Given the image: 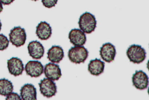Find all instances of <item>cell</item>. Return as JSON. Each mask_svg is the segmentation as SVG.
Wrapping results in <instances>:
<instances>
[{
  "instance_id": "6da1fadb",
  "label": "cell",
  "mask_w": 149,
  "mask_h": 100,
  "mask_svg": "<svg viewBox=\"0 0 149 100\" xmlns=\"http://www.w3.org/2000/svg\"><path fill=\"white\" fill-rule=\"evenodd\" d=\"M97 24L95 16L88 12H85L80 16L78 22L80 29L86 34H91L95 31Z\"/></svg>"
},
{
  "instance_id": "7a4b0ae2",
  "label": "cell",
  "mask_w": 149,
  "mask_h": 100,
  "mask_svg": "<svg viewBox=\"0 0 149 100\" xmlns=\"http://www.w3.org/2000/svg\"><path fill=\"white\" fill-rule=\"evenodd\" d=\"M146 51L140 45L133 44L130 46L126 51V55L130 62L134 64L141 63L146 58Z\"/></svg>"
},
{
  "instance_id": "3957f363",
  "label": "cell",
  "mask_w": 149,
  "mask_h": 100,
  "mask_svg": "<svg viewBox=\"0 0 149 100\" xmlns=\"http://www.w3.org/2000/svg\"><path fill=\"white\" fill-rule=\"evenodd\" d=\"M89 52L83 46H74L70 48L68 52L69 59L73 63H84L88 56Z\"/></svg>"
},
{
  "instance_id": "277c9868",
  "label": "cell",
  "mask_w": 149,
  "mask_h": 100,
  "mask_svg": "<svg viewBox=\"0 0 149 100\" xmlns=\"http://www.w3.org/2000/svg\"><path fill=\"white\" fill-rule=\"evenodd\" d=\"M9 41L16 47L23 46L26 43V34L25 29L20 26L15 27L9 34Z\"/></svg>"
},
{
  "instance_id": "5b68a950",
  "label": "cell",
  "mask_w": 149,
  "mask_h": 100,
  "mask_svg": "<svg viewBox=\"0 0 149 100\" xmlns=\"http://www.w3.org/2000/svg\"><path fill=\"white\" fill-rule=\"evenodd\" d=\"M38 85L41 94L47 98H52L55 96L57 92V87L56 83L48 78H44L41 80Z\"/></svg>"
},
{
  "instance_id": "8992f818",
  "label": "cell",
  "mask_w": 149,
  "mask_h": 100,
  "mask_svg": "<svg viewBox=\"0 0 149 100\" xmlns=\"http://www.w3.org/2000/svg\"><path fill=\"white\" fill-rule=\"evenodd\" d=\"M148 77L145 72L142 70H136L132 77L133 86L138 90H145L148 86Z\"/></svg>"
},
{
  "instance_id": "52a82bcc",
  "label": "cell",
  "mask_w": 149,
  "mask_h": 100,
  "mask_svg": "<svg viewBox=\"0 0 149 100\" xmlns=\"http://www.w3.org/2000/svg\"><path fill=\"white\" fill-rule=\"evenodd\" d=\"M44 70L43 65L37 61H29L25 66L26 75L31 77L37 78L43 74Z\"/></svg>"
},
{
  "instance_id": "ba28073f",
  "label": "cell",
  "mask_w": 149,
  "mask_h": 100,
  "mask_svg": "<svg viewBox=\"0 0 149 100\" xmlns=\"http://www.w3.org/2000/svg\"><path fill=\"white\" fill-rule=\"evenodd\" d=\"M116 54L115 46L110 42L103 44L100 50V55L101 58L109 63L114 61Z\"/></svg>"
},
{
  "instance_id": "9c48e42d",
  "label": "cell",
  "mask_w": 149,
  "mask_h": 100,
  "mask_svg": "<svg viewBox=\"0 0 149 100\" xmlns=\"http://www.w3.org/2000/svg\"><path fill=\"white\" fill-rule=\"evenodd\" d=\"M7 65L9 73L15 77L21 75L24 69L23 62L18 57H13L8 60Z\"/></svg>"
},
{
  "instance_id": "30bf717a",
  "label": "cell",
  "mask_w": 149,
  "mask_h": 100,
  "mask_svg": "<svg viewBox=\"0 0 149 100\" xmlns=\"http://www.w3.org/2000/svg\"><path fill=\"white\" fill-rule=\"evenodd\" d=\"M27 48L29 55L33 59H41L45 54V49L43 45L37 40L30 42Z\"/></svg>"
},
{
  "instance_id": "8fae6325",
  "label": "cell",
  "mask_w": 149,
  "mask_h": 100,
  "mask_svg": "<svg viewBox=\"0 0 149 100\" xmlns=\"http://www.w3.org/2000/svg\"><path fill=\"white\" fill-rule=\"evenodd\" d=\"M44 71L45 77L53 81H58L62 77L59 66L53 63H49L45 65Z\"/></svg>"
},
{
  "instance_id": "7c38bea8",
  "label": "cell",
  "mask_w": 149,
  "mask_h": 100,
  "mask_svg": "<svg viewBox=\"0 0 149 100\" xmlns=\"http://www.w3.org/2000/svg\"><path fill=\"white\" fill-rule=\"evenodd\" d=\"M68 38L70 43L75 46H82L86 41V34L78 29H72L69 33Z\"/></svg>"
},
{
  "instance_id": "4fadbf2b",
  "label": "cell",
  "mask_w": 149,
  "mask_h": 100,
  "mask_svg": "<svg viewBox=\"0 0 149 100\" xmlns=\"http://www.w3.org/2000/svg\"><path fill=\"white\" fill-rule=\"evenodd\" d=\"M47 58L53 63H59L64 57L63 50L58 45H53L48 50Z\"/></svg>"
},
{
  "instance_id": "5bb4252c",
  "label": "cell",
  "mask_w": 149,
  "mask_h": 100,
  "mask_svg": "<svg viewBox=\"0 0 149 100\" xmlns=\"http://www.w3.org/2000/svg\"><path fill=\"white\" fill-rule=\"evenodd\" d=\"M52 28L50 24L46 22H41L36 27V34L41 40H47L52 35Z\"/></svg>"
},
{
  "instance_id": "9a60e30c",
  "label": "cell",
  "mask_w": 149,
  "mask_h": 100,
  "mask_svg": "<svg viewBox=\"0 0 149 100\" xmlns=\"http://www.w3.org/2000/svg\"><path fill=\"white\" fill-rule=\"evenodd\" d=\"M20 96L23 100H37V90L32 84H26L21 87Z\"/></svg>"
},
{
  "instance_id": "2e32d148",
  "label": "cell",
  "mask_w": 149,
  "mask_h": 100,
  "mask_svg": "<svg viewBox=\"0 0 149 100\" xmlns=\"http://www.w3.org/2000/svg\"><path fill=\"white\" fill-rule=\"evenodd\" d=\"M105 63L100 59L96 58L90 61L88 65V70L92 75L98 76L104 71Z\"/></svg>"
},
{
  "instance_id": "e0dca14e",
  "label": "cell",
  "mask_w": 149,
  "mask_h": 100,
  "mask_svg": "<svg viewBox=\"0 0 149 100\" xmlns=\"http://www.w3.org/2000/svg\"><path fill=\"white\" fill-rule=\"evenodd\" d=\"M13 90L14 86L11 81L4 78L0 79V95L6 96Z\"/></svg>"
},
{
  "instance_id": "ac0fdd59",
  "label": "cell",
  "mask_w": 149,
  "mask_h": 100,
  "mask_svg": "<svg viewBox=\"0 0 149 100\" xmlns=\"http://www.w3.org/2000/svg\"><path fill=\"white\" fill-rule=\"evenodd\" d=\"M9 41L7 37L3 34H0V51L6 50L8 47Z\"/></svg>"
},
{
  "instance_id": "d6986e66",
  "label": "cell",
  "mask_w": 149,
  "mask_h": 100,
  "mask_svg": "<svg viewBox=\"0 0 149 100\" xmlns=\"http://www.w3.org/2000/svg\"><path fill=\"white\" fill-rule=\"evenodd\" d=\"M58 2V0H42V5L48 8H51L55 6Z\"/></svg>"
},
{
  "instance_id": "ffe728a7",
  "label": "cell",
  "mask_w": 149,
  "mask_h": 100,
  "mask_svg": "<svg viewBox=\"0 0 149 100\" xmlns=\"http://www.w3.org/2000/svg\"><path fill=\"white\" fill-rule=\"evenodd\" d=\"M6 100H22L20 96L18 94L16 93H11L9 94V95L7 96L6 98Z\"/></svg>"
},
{
  "instance_id": "44dd1931",
  "label": "cell",
  "mask_w": 149,
  "mask_h": 100,
  "mask_svg": "<svg viewBox=\"0 0 149 100\" xmlns=\"http://www.w3.org/2000/svg\"><path fill=\"white\" fill-rule=\"evenodd\" d=\"M15 0H0L1 3L4 5H9L14 2Z\"/></svg>"
},
{
  "instance_id": "7402d4cb",
  "label": "cell",
  "mask_w": 149,
  "mask_h": 100,
  "mask_svg": "<svg viewBox=\"0 0 149 100\" xmlns=\"http://www.w3.org/2000/svg\"><path fill=\"white\" fill-rule=\"evenodd\" d=\"M3 7L2 4L0 1V13L3 10Z\"/></svg>"
},
{
  "instance_id": "603a6c76",
  "label": "cell",
  "mask_w": 149,
  "mask_h": 100,
  "mask_svg": "<svg viewBox=\"0 0 149 100\" xmlns=\"http://www.w3.org/2000/svg\"><path fill=\"white\" fill-rule=\"evenodd\" d=\"M2 24L1 23V20H0V31H1V29H2Z\"/></svg>"
},
{
  "instance_id": "cb8c5ba5",
  "label": "cell",
  "mask_w": 149,
  "mask_h": 100,
  "mask_svg": "<svg viewBox=\"0 0 149 100\" xmlns=\"http://www.w3.org/2000/svg\"><path fill=\"white\" fill-rule=\"evenodd\" d=\"M31 1H38V0H31Z\"/></svg>"
}]
</instances>
